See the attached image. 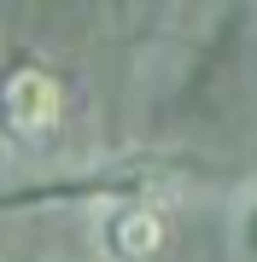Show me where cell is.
Listing matches in <instances>:
<instances>
[{"label": "cell", "instance_id": "1", "mask_svg": "<svg viewBox=\"0 0 257 262\" xmlns=\"http://www.w3.org/2000/svg\"><path fill=\"white\" fill-rule=\"evenodd\" d=\"M205 181L199 158H181V151H123L105 169H88V175H53L29 192L0 198V210H29V204H175L181 192Z\"/></svg>", "mask_w": 257, "mask_h": 262}, {"label": "cell", "instance_id": "2", "mask_svg": "<svg viewBox=\"0 0 257 262\" xmlns=\"http://www.w3.org/2000/svg\"><path fill=\"white\" fill-rule=\"evenodd\" d=\"M70 88L41 53L6 47L0 53V146L6 151H41L65 128Z\"/></svg>", "mask_w": 257, "mask_h": 262}, {"label": "cell", "instance_id": "3", "mask_svg": "<svg viewBox=\"0 0 257 262\" xmlns=\"http://www.w3.org/2000/svg\"><path fill=\"white\" fill-rule=\"evenodd\" d=\"M170 245V204H111L94 222L100 262H158Z\"/></svg>", "mask_w": 257, "mask_h": 262}, {"label": "cell", "instance_id": "4", "mask_svg": "<svg viewBox=\"0 0 257 262\" xmlns=\"http://www.w3.org/2000/svg\"><path fill=\"white\" fill-rule=\"evenodd\" d=\"M228 251L234 262H257V187H246L234 198V215H228Z\"/></svg>", "mask_w": 257, "mask_h": 262}]
</instances>
